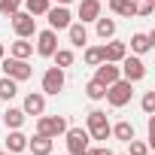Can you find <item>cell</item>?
<instances>
[{"instance_id":"11","label":"cell","mask_w":155,"mask_h":155,"mask_svg":"<svg viewBox=\"0 0 155 155\" xmlns=\"http://www.w3.org/2000/svg\"><path fill=\"white\" fill-rule=\"evenodd\" d=\"M116 79H122V70H119L113 61H101V64H97V73H94V82H101V85H113Z\"/></svg>"},{"instance_id":"15","label":"cell","mask_w":155,"mask_h":155,"mask_svg":"<svg viewBox=\"0 0 155 155\" xmlns=\"http://www.w3.org/2000/svg\"><path fill=\"white\" fill-rule=\"evenodd\" d=\"M94 18H101V0H82L79 3V21L85 25V21H94Z\"/></svg>"},{"instance_id":"38","label":"cell","mask_w":155,"mask_h":155,"mask_svg":"<svg viewBox=\"0 0 155 155\" xmlns=\"http://www.w3.org/2000/svg\"><path fill=\"white\" fill-rule=\"evenodd\" d=\"M146 155H149V152H146Z\"/></svg>"},{"instance_id":"37","label":"cell","mask_w":155,"mask_h":155,"mask_svg":"<svg viewBox=\"0 0 155 155\" xmlns=\"http://www.w3.org/2000/svg\"><path fill=\"white\" fill-rule=\"evenodd\" d=\"M0 155H6V152H3V149H0Z\"/></svg>"},{"instance_id":"7","label":"cell","mask_w":155,"mask_h":155,"mask_svg":"<svg viewBox=\"0 0 155 155\" xmlns=\"http://www.w3.org/2000/svg\"><path fill=\"white\" fill-rule=\"evenodd\" d=\"M67 134V155H82L85 149H88V131L85 128H67L64 131Z\"/></svg>"},{"instance_id":"17","label":"cell","mask_w":155,"mask_h":155,"mask_svg":"<svg viewBox=\"0 0 155 155\" xmlns=\"http://www.w3.org/2000/svg\"><path fill=\"white\" fill-rule=\"evenodd\" d=\"M152 43H155V31H152V34H134V37H131V52L143 55V52L152 49Z\"/></svg>"},{"instance_id":"31","label":"cell","mask_w":155,"mask_h":155,"mask_svg":"<svg viewBox=\"0 0 155 155\" xmlns=\"http://www.w3.org/2000/svg\"><path fill=\"white\" fill-rule=\"evenodd\" d=\"M128 146H131L128 155H146V152H149V146H146L143 140H128Z\"/></svg>"},{"instance_id":"28","label":"cell","mask_w":155,"mask_h":155,"mask_svg":"<svg viewBox=\"0 0 155 155\" xmlns=\"http://www.w3.org/2000/svg\"><path fill=\"white\" fill-rule=\"evenodd\" d=\"M85 94H88L91 101H104V97H107V85H101V82L91 79V82L85 85Z\"/></svg>"},{"instance_id":"3","label":"cell","mask_w":155,"mask_h":155,"mask_svg":"<svg viewBox=\"0 0 155 155\" xmlns=\"http://www.w3.org/2000/svg\"><path fill=\"white\" fill-rule=\"evenodd\" d=\"M88 137L91 140H110V119L104 110H91L88 113Z\"/></svg>"},{"instance_id":"18","label":"cell","mask_w":155,"mask_h":155,"mask_svg":"<svg viewBox=\"0 0 155 155\" xmlns=\"http://www.w3.org/2000/svg\"><path fill=\"white\" fill-rule=\"evenodd\" d=\"M67 34H70V43H73V46H79V49L88 43V31H85V25H82V21H70Z\"/></svg>"},{"instance_id":"26","label":"cell","mask_w":155,"mask_h":155,"mask_svg":"<svg viewBox=\"0 0 155 155\" xmlns=\"http://www.w3.org/2000/svg\"><path fill=\"white\" fill-rule=\"evenodd\" d=\"M52 58H55V67H61V70H64V67H73V61H76V55H73L70 49H55Z\"/></svg>"},{"instance_id":"8","label":"cell","mask_w":155,"mask_h":155,"mask_svg":"<svg viewBox=\"0 0 155 155\" xmlns=\"http://www.w3.org/2000/svg\"><path fill=\"white\" fill-rule=\"evenodd\" d=\"M58 91H64V70L49 67L43 73V94H58Z\"/></svg>"},{"instance_id":"36","label":"cell","mask_w":155,"mask_h":155,"mask_svg":"<svg viewBox=\"0 0 155 155\" xmlns=\"http://www.w3.org/2000/svg\"><path fill=\"white\" fill-rule=\"evenodd\" d=\"M146 3H155V0H146Z\"/></svg>"},{"instance_id":"5","label":"cell","mask_w":155,"mask_h":155,"mask_svg":"<svg viewBox=\"0 0 155 155\" xmlns=\"http://www.w3.org/2000/svg\"><path fill=\"white\" fill-rule=\"evenodd\" d=\"M9 18H12V31H15V37H25V40H31V37L37 34V18H34L31 12L18 9V12H12Z\"/></svg>"},{"instance_id":"39","label":"cell","mask_w":155,"mask_h":155,"mask_svg":"<svg viewBox=\"0 0 155 155\" xmlns=\"http://www.w3.org/2000/svg\"><path fill=\"white\" fill-rule=\"evenodd\" d=\"M6 155H9V152H6Z\"/></svg>"},{"instance_id":"9","label":"cell","mask_w":155,"mask_h":155,"mask_svg":"<svg viewBox=\"0 0 155 155\" xmlns=\"http://www.w3.org/2000/svg\"><path fill=\"white\" fill-rule=\"evenodd\" d=\"M46 18H49V28H52V31H67L70 21H73V15H70L67 6H49Z\"/></svg>"},{"instance_id":"16","label":"cell","mask_w":155,"mask_h":155,"mask_svg":"<svg viewBox=\"0 0 155 155\" xmlns=\"http://www.w3.org/2000/svg\"><path fill=\"white\" fill-rule=\"evenodd\" d=\"M110 9L122 18H134L137 15V0H110Z\"/></svg>"},{"instance_id":"21","label":"cell","mask_w":155,"mask_h":155,"mask_svg":"<svg viewBox=\"0 0 155 155\" xmlns=\"http://www.w3.org/2000/svg\"><path fill=\"white\" fill-rule=\"evenodd\" d=\"M110 137H116V140L128 143V140H134V125H131V122H119V125H110Z\"/></svg>"},{"instance_id":"1","label":"cell","mask_w":155,"mask_h":155,"mask_svg":"<svg viewBox=\"0 0 155 155\" xmlns=\"http://www.w3.org/2000/svg\"><path fill=\"white\" fill-rule=\"evenodd\" d=\"M131 85H134V82H128V79H116L113 85H107V104L116 107V110L128 107L131 97H134V88H131Z\"/></svg>"},{"instance_id":"10","label":"cell","mask_w":155,"mask_h":155,"mask_svg":"<svg viewBox=\"0 0 155 155\" xmlns=\"http://www.w3.org/2000/svg\"><path fill=\"white\" fill-rule=\"evenodd\" d=\"M55 49H58V31H40L37 34V55H43V58H52L55 55Z\"/></svg>"},{"instance_id":"2","label":"cell","mask_w":155,"mask_h":155,"mask_svg":"<svg viewBox=\"0 0 155 155\" xmlns=\"http://www.w3.org/2000/svg\"><path fill=\"white\" fill-rule=\"evenodd\" d=\"M0 67H3V73L9 76V79H15V82H25V79H31L34 76V67L25 61V58H0Z\"/></svg>"},{"instance_id":"33","label":"cell","mask_w":155,"mask_h":155,"mask_svg":"<svg viewBox=\"0 0 155 155\" xmlns=\"http://www.w3.org/2000/svg\"><path fill=\"white\" fill-rule=\"evenodd\" d=\"M82 155H116V152H110L107 146H101V149H91V146H88V149H85Z\"/></svg>"},{"instance_id":"32","label":"cell","mask_w":155,"mask_h":155,"mask_svg":"<svg viewBox=\"0 0 155 155\" xmlns=\"http://www.w3.org/2000/svg\"><path fill=\"white\" fill-rule=\"evenodd\" d=\"M152 12H155V3H146V0L137 3V15H152Z\"/></svg>"},{"instance_id":"35","label":"cell","mask_w":155,"mask_h":155,"mask_svg":"<svg viewBox=\"0 0 155 155\" xmlns=\"http://www.w3.org/2000/svg\"><path fill=\"white\" fill-rule=\"evenodd\" d=\"M0 58H6V46L3 43H0Z\"/></svg>"},{"instance_id":"19","label":"cell","mask_w":155,"mask_h":155,"mask_svg":"<svg viewBox=\"0 0 155 155\" xmlns=\"http://www.w3.org/2000/svg\"><path fill=\"white\" fill-rule=\"evenodd\" d=\"M25 149H28V137H25V134H21L18 128H15V131H12V134L6 137V152L18 155V152H25Z\"/></svg>"},{"instance_id":"27","label":"cell","mask_w":155,"mask_h":155,"mask_svg":"<svg viewBox=\"0 0 155 155\" xmlns=\"http://www.w3.org/2000/svg\"><path fill=\"white\" fill-rule=\"evenodd\" d=\"M101 61H104V46H88L85 49V64L88 67H97Z\"/></svg>"},{"instance_id":"29","label":"cell","mask_w":155,"mask_h":155,"mask_svg":"<svg viewBox=\"0 0 155 155\" xmlns=\"http://www.w3.org/2000/svg\"><path fill=\"white\" fill-rule=\"evenodd\" d=\"M21 3H25V0H0V15H12V12H18Z\"/></svg>"},{"instance_id":"34","label":"cell","mask_w":155,"mask_h":155,"mask_svg":"<svg viewBox=\"0 0 155 155\" xmlns=\"http://www.w3.org/2000/svg\"><path fill=\"white\" fill-rule=\"evenodd\" d=\"M55 3H58V6H67V3H73V0H55Z\"/></svg>"},{"instance_id":"13","label":"cell","mask_w":155,"mask_h":155,"mask_svg":"<svg viewBox=\"0 0 155 155\" xmlns=\"http://www.w3.org/2000/svg\"><path fill=\"white\" fill-rule=\"evenodd\" d=\"M125 55H128V46H125V43H119V40H110V43L104 46V61H113V64H119Z\"/></svg>"},{"instance_id":"24","label":"cell","mask_w":155,"mask_h":155,"mask_svg":"<svg viewBox=\"0 0 155 155\" xmlns=\"http://www.w3.org/2000/svg\"><path fill=\"white\" fill-rule=\"evenodd\" d=\"M21 6H25V12H31V15L37 18V15H46L52 3H49V0H25Z\"/></svg>"},{"instance_id":"4","label":"cell","mask_w":155,"mask_h":155,"mask_svg":"<svg viewBox=\"0 0 155 155\" xmlns=\"http://www.w3.org/2000/svg\"><path fill=\"white\" fill-rule=\"evenodd\" d=\"M67 131V119L64 116H40L37 119V134H43V137H61Z\"/></svg>"},{"instance_id":"14","label":"cell","mask_w":155,"mask_h":155,"mask_svg":"<svg viewBox=\"0 0 155 155\" xmlns=\"http://www.w3.org/2000/svg\"><path fill=\"white\" fill-rule=\"evenodd\" d=\"M52 137H43V134H37V137H28V149L34 152V155H52Z\"/></svg>"},{"instance_id":"22","label":"cell","mask_w":155,"mask_h":155,"mask_svg":"<svg viewBox=\"0 0 155 155\" xmlns=\"http://www.w3.org/2000/svg\"><path fill=\"white\" fill-rule=\"evenodd\" d=\"M94 25H97V37L101 40H113L116 37V21L113 18H94Z\"/></svg>"},{"instance_id":"20","label":"cell","mask_w":155,"mask_h":155,"mask_svg":"<svg viewBox=\"0 0 155 155\" xmlns=\"http://www.w3.org/2000/svg\"><path fill=\"white\" fill-rule=\"evenodd\" d=\"M9 55H12V58H25V61H28V58L34 55V43H28L25 37H18V40L9 46Z\"/></svg>"},{"instance_id":"23","label":"cell","mask_w":155,"mask_h":155,"mask_svg":"<svg viewBox=\"0 0 155 155\" xmlns=\"http://www.w3.org/2000/svg\"><path fill=\"white\" fill-rule=\"evenodd\" d=\"M3 122H6V128H21L25 125V110H15V107H9L6 113H3Z\"/></svg>"},{"instance_id":"12","label":"cell","mask_w":155,"mask_h":155,"mask_svg":"<svg viewBox=\"0 0 155 155\" xmlns=\"http://www.w3.org/2000/svg\"><path fill=\"white\" fill-rule=\"evenodd\" d=\"M25 116H43L46 113V94H40V91H31L28 97H25Z\"/></svg>"},{"instance_id":"30","label":"cell","mask_w":155,"mask_h":155,"mask_svg":"<svg viewBox=\"0 0 155 155\" xmlns=\"http://www.w3.org/2000/svg\"><path fill=\"white\" fill-rule=\"evenodd\" d=\"M140 107H143V113H146V116H152V113H155V91H146Z\"/></svg>"},{"instance_id":"6","label":"cell","mask_w":155,"mask_h":155,"mask_svg":"<svg viewBox=\"0 0 155 155\" xmlns=\"http://www.w3.org/2000/svg\"><path fill=\"white\" fill-rule=\"evenodd\" d=\"M119 64H122V67H119V70H122V79H128V82H140L143 76H146V64H143L137 55H125Z\"/></svg>"},{"instance_id":"25","label":"cell","mask_w":155,"mask_h":155,"mask_svg":"<svg viewBox=\"0 0 155 155\" xmlns=\"http://www.w3.org/2000/svg\"><path fill=\"white\" fill-rule=\"evenodd\" d=\"M15 94H18V82L9 79V76H3V79H0V97H3V101H12Z\"/></svg>"}]
</instances>
